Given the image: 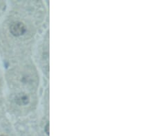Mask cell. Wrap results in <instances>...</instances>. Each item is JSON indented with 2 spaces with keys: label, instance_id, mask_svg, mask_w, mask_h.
I'll return each mask as SVG.
<instances>
[{
  "label": "cell",
  "instance_id": "obj_3",
  "mask_svg": "<svg viewBox=\"0 0 155 136\" xmlns=\"http://www.w3.org/2000/svg\"><path fill=\"white\" fill-rule=\"evenodd\" d=\"M1 136H6V135H1Z\"/></svg>",
  "mask_w": 155,
  "mask_h": 136
},
{
  "label": "cell",
  "instance_id": "obj_1",
  "mask_svg": "<svg viewBox=\"0 0 155 136\" xmlns=\"http://www.w3.org/2000/svg\"><path fill=\"white\" fill-rule=\"evenodd\" d=\"M10 32L15 36H20L26 33V26L21 21H14L10 26Z\"/></svg>",
  "mask_w": 155,
  "mask_h": 136
},
{
  "label": "cell",
  "instance_id": "obj_2",
  "mask_svg": "<svg viewBox=\"0 0 155 136\" xmlns=\"http://www.w3.org/2000/svg\"><path fill=\"white\" fill-rule=\"evenodd\" d=\"M30 101V98L28 96L26 93H19L15 98V102L19 105H26L28 104Z\"/></svg>",
  "mask_w": 155,
  "mask_h": 136
}]
</instances>
